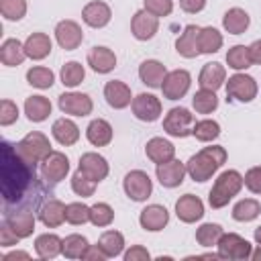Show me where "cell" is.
<instances>
[{"mask_svg": "<svg viewBox=\"0 0 261 261\" xmlns=\"http://www.w3.org/2000/svg\"><path fill=\"white\" fill-rule=\"evenodd\" d=\"M29 163L12 149V145L2 143V196L6 202H14L22 196L24 188L29 186L31 171Z\"/></svg>", "mask_w": 261, "mask_h": 261, "instance_id": "6da1fadb", "label": "cell"}, {"mask_svg": "<svg viewBox=\"0 0 261 261\" xmlns=\"http://www.w3.org/2000/svg\"><path fill=\"white\" fill-rule=\"evenodd\" d=\"M224 161H226V149L220 145H212L192 155L186 163V169L194 181H206L222 167Z\"/></svg>", "mask_w": 261, "mask_h": 261, "instance_id": "7a4b0ae2", "label": "cell"}, {"mask_svg": "<svg viewBox=\"0 0 261 261\" xmlns=\"http://www.w3.org/2000/svg\"><path fill=\"white\" fill-rule=\"evenodd\" d=\"M243 186H245V179H243V175H241L237 169H226V171H222V173L216 177V181H214V186H212V190H210V194H208L210 206H212V208H222V206H226V204L241 192Z\"/></svg>", "mask_w": 261, "mask_h": 261, "instance_id": "3957f363", "label": "cell"}, {"mask_svg": "<svg viewBox=\"0 0 261 261\" xmlns=\"http://www.w3.org/2000/svg\"><path fill=\"white\" fill-rule=\"evenodd\" d=\"M16 153H18L29 165H31V163H39V161H43V159L51 153V143H49V139H47L43 133L33 130V133H29L22 141L16 143Z\"/></svg>", "mask_w": 261, "mask_h": 261, "instance_id": "277c9868", "label": "cell"}, {"mask_svg": "<svg viewBox=\"0 0 261 261\" xmlns=\"http://www.w3.org/2000/svg\"><path fill=\"white\" fill-rule=\"evenodd\" d=\"M196 124V118L194 114L184 108V106H175L171 108L165 118H163V130L169 135V137H177V139H184L188 135H192V128Z\"/></svg>", "mask_w": 261, "mask_h": 261, "instance_id": "5b68a950", "label": "cell"}, {"mask_svg": "<svg viewBox=\"0 0 261 261\" xmlns=\"http://www.w3.org/2000/svg\"><path fill=\"white\" fill-rule=\"evenodd\" d=\"M122 188H124V194L135 200V202H145L151 192H153V181L151 177L141 171V169H133L124 175V181H122Z\"/></svg>", "mask_w": 261, "mask_h": 261, "instance_id": "8992f818", "label": "cell"}, {"mask_svg": "<svg viewBox=\"0 0 261 261\" xmlns=\"http://www.w3.org/2000/svg\"><path fill=\"white\" fill-rule=\"evenodd\" d=\"M216 247H218L220 259H249L251 257V243L234 232H222Z\"/></svg>", "mask_w": 261, "mask_h": 261, "instance_id": "52a82bcc", "label": "cell"}, {"mask_svg": "<svg viewBox=\"0 0 261 261\" xmlns=\"http://www.w3.org/2000/svg\"><path fill=\"white\" fill-rule=\"evenodd\" d=\"M190 84H192L190 71H186V69L167 71V75H165V80L161 84L163 98H167V100H179V98H184L186 92L190 90Z\"/></svg>", "mask_w": 261, "mask_h": 261, "instance_id": "ba28073f", "label": "cell"}, {"mask_svg": "<svg viewBox=\"0 0 261 261\" xmlns=\"http://www.w3.org/2000/svg\"><path fill=\"white\" fill-rule=\"evenodd\" d=\"M226 96L239 102H251L257 96V82L247 73H234L226 82Z\"/></svg>", "mask_w": 261, "mask_h": 261, "instance_id": "9c48e42d", "label": "cell"}, {"mask_svg": "<svg viewBox=\"0 0 261 261\" xmlns=\"http://www.w3.org/2000/svg\"><path fill=\"white\" fill-rule=\"evenodd\" d=\"M130 31L137 41H149L159 31V16L151 14L149 10H137L130 20Z\"/></svg>", "mask_w": 261, "mask_h": 261, "instance_id": "30bf717a", "label": "cell"}, {"mask_svg": "<svg viewBox=\"0 0 261 261\" xmlns=\"http://www.w3.org/2000/svg\"><path fill=\"white\" fill-rule=\"evenodd\" d=\"M130 108H133V114L143 120V122H153L161 116V100L153 94H139L133 98L130 102Z\"/></svg>", "mask_w": 261, "mask_h": 261, "instance_id": "8fae6325", "label": "cell"}, {"mask_svg": "<svg viewBox=\"0 0 261 261\" xmlns=\"http://www.w3.org/2000/svg\"><path fill=\"white\" fill-rule=\"evenodd\" d=\"M59 108L71 116H88L94 108V102L88 94L82 92H65L59 96Z\"/></svg>", "mask_w": 261, "mask_h": 261, "instance_id": "7c38bea8", "label": "cell"}, {"mask_svg": "<svg viewBox=\"0 0 261 261\" xmlns=\"http://www.w3.org/2000/svg\"><path fill=\"white\" fill-rule=\"evenodd\" d=\"M55 39H57L61 49L73 51L82 45L84 33H82V27L75 20H59L57 27H55Z\"/></svg>", "mask_w": 261, "mask_h": 261, "instance_id": "4fadbf2b", "label": "cell"}, {"mask_svg": "<svg viewBox=\"0 0 261 261\" xmlns=\"http://www.w3.org/2000/svg\"><path fill=\"white\" fill-rule=\"evenodd\" d=\"M41 173L47 181H61L67 171H69V159L65 157V153H59V151H51L43 161H41Z\"/></svg>", "mask_w": 261, "mask_h": 261, "instance_id": "5bb4252c", "label": "cell"}, {"mask_svg": "<svg viewBox=\"0 0 261 261\" xmlns=\"http://www.w3.org/2000/svg\"><path fill=\"white\" fill-rule=\"evenodd\" d=\"M186 173H188L186 165L175 157L157 165V179H159V184L163 188H177L184 181Z\"/></svg>", "mask_w": 261, "mask_h": 261, "instance_id": "9a60e30c", "label": "cell"}, {"mask_svg": "<svg viewBox=\"0 0 261 261\" xmlns=\"http://www.w3.org/2000/svg\"><path fill=\"white\" fill-rule=\"evenodd\" d=\"M82 18H84V22H86L88 27H92V29H102V27H106V24L110 22L112 10H110V6H108L106 2H102V0H92V2H88V4L84 6Z\"/></svg>", "mask_w": 261, "mask_h": 261, "instance_id": "2e32d148", "label": "cell"}, {"mask_svg": "<svg viewBox=\"0 0 261 261\" xmlns=\"http://www.w3.org/2000/svg\"><path fill=\"white\" fill-rule=\"evenodd\" d=\"M175 214H177V218L181 222L192 224V222H196V220H200L204 216V204H202V200L198 196L186 194L175 202Z\"/></svg>", "mask_w": 261, "mask_h": 261, "instance_id": "e0dca14e", "label": "cell"}, {"mask_svg": "<svg viewBox=\"0 0 261 261\" xmlns=\"http://www.w3.org/2000/svg\"><path fill=\"white\" fill-rule=\"evenodd\" d=\"M139 222L145 230H151V232H157V230H163L165 224L169 222V212L165 206L161 204H151L147 208L141 210L139 214Z\"/></svg>", "mask_w": 261, "mask_h": 261, "instance_id": "ac0fdd59", "label": "cell"}, {"mask_svg": "<svg viewBox=\"0 0 261 261\" xmlns=\"http://www.w3.org/2000/svg\"><path fill=\"white\" fill-rule=\"evenodd\" d=\"M104 98L108 102L110 108H126L130 102H133V94H130V88L120 82V80H110L106 86H104Z\"/></svg>", "mask_w": 261, "mask_h": 261, "instance_id": "d6986e66", "label": "cell"}, {"mask_svg": "<svg viewBox=\"0 0 261 261\" xmlns=\"http://www.w3.org/2000/svg\"><path fill=\"white\" fill-rule=\"evenodd\" d=\"M82 173H86L92 181L100 184L106 175H108V163L102 155L98 153H84L80 157V167H77Z\"/></svg>", "mask_w": 261, "mask_h": 261, "instance_id": "ffe728a7", "label": "cell"}, {"mask_svg": "<svg viewBox=\"0 0 261 261\" xmlns=\"http://www.w3.org/2000/svg\"><path fill=\"white\" fill-rule=\"evenodd\" d=\"M88 65L96 73H108V71H112L116 67V55H114L112 49L102 47V45H96L88 53Z\"/></svg>", "mask_w": 261, "mask_h": 261, "instance_id": "44dd1931", "label": "cell"}, {"mask_svg": "<svg viewBox=\"0 0 261 261\" xmlns=\"http://www.w3.org/2000/svg\"><path fill=\"white\" fill-rule=\"evenodd\" d=\"M198 33H200V27L196 24H188L184 29V33L177 37L175 41V51L186 57V59H194L200 55V49H198Z\"/></svg>", "mask_w": 261, "mask_h": 261, "instance_id": "7402d4cb", "label": "cell"}, {"mask_svg": "<svg viewBox=\"0 0 261 261\" xmlns=\"http://www.w3.org/2000/svg\"><path fill=\"white\" fill-rule=\"evenodd\" d=\"M165 75H167V69H165V65H163L161 61H157V59H147V61H143V63L139 65V77H141V82H143L145 86H149V88H161Z\"/></svg>", "mask_w": 261, "mask_h": 261, "instance_id": "603a6c76", "label": "cell"}, {"mask_svg": "<svg viewBox=\"0 0 261 261\" xmlns=\"http://www.w3.org/2000/svg\"><path fill=\"white\" fill-rule=\"evenodd\" d=\"M224 80H226V69H224V65H220V63H216V61L206 63V65L202 67L200 75H198L200 88L212 90V92H216V90L224 84Z\"/></svg>", "mask_w": 261, "mask_h": 261, "instance_id": "cb8c5ba5", "label": "cell"}, {"mask_svg": "<svg viewBox=\"0 0 261 261\" xmlns=\"http://www.w3.org/2000/svg\"><path fill=\"white\" fill-rule=\"evenodd\" d=\"M145 153H147V157L153 163L159 165V163H165V161H169V159L175 157V147L167 139H163V137H153V139L147 141Z\"/></svg>", "mask_w": 261, "mask_h": 261, "instance_id": "d4e9b609", "label": "cell"}, {"mask_svg": "<svg viewBox=\"0 0 261 261\" xmlns=\"http://www.w3.org/2000/svg\"><path fill=\"white\" fill-rule=\"evenodd\" d=\"M53 49V43L49 39V35L45 33H33L29 35V39L24 41V53L27 57L39 61V59H45Z\"/></svg>", "mask_w": 261, "mask_h": 261, "instance_id": "484cf974", "label": "cell"}, {"mask_svg": "<svg viewBox=\"0 0 261 261\" xmlns=\"http://www.w3.org/2000/svg\"><path fill=\"white\" fill-rule=\"evenodd\" d=\"M51 133H53L55 141H57L59 145H65V147L77 143V139H80V128H77V124H75L73 120H69V118H57V120L53 122V126H51Z\"/></svg>", "mask_w": 261, "mask_h": 261, "instance_id": "4316f807", "label": "cell"}, {"mask_svg": "<svg viewBox=\"0 0 261 261\" xmlns=\"http://www.w3.org/2000/svg\"><path fill=\"white\" fill-rule=\"evenodd\" d=\"M86 137L94 147H106L112 141V126L104 118H94L86 128Z\"/></svg>", "mask_w": 261, "mask_h": 261, "instance_id": "83f0119b", "label": "cell"}, {"mask_svg": "<svg viewBox=\"0 0 261 261\" xmlns=\"http://www.w3.org/2000/svg\"><path fill=\"white\" fill-rule=\"evenodd\" d=\"M39 218L49 228H55V226L63 224V220H65V204L61 200H47L39 210Z\"/></svg>", "mask_w": 261, "mask_h": 261, "instance_id": "f1b7e54d", "label": "cell"}, {"mask_svg": "<svg viewBox=\"0 0 261 261\" xmlns=\"http://www.w3.org/2000/svg\"><path fill=\"white\" fill-rule=\"evenodd\" d=\"M249 22H251L249 14L243 8H237V6L234 8H228L224 12V16H222V27L230 35H243L249 29Z\"/></svg>", "mask_w": 261, "mask_h": 261, "instance_id": "f546056e", "label": "cell"}, {"mask_svg": "<svg viewBox=\"0 0 261 261\" xmlns=\"http://www.w3.org/2000/svg\"><path fill=\"white\" fill-rule=\"evenodd\" d=\"M24 114L31 122H43L51 114V102L45 96H29L24 100Z\"/></svg>", "mask_w": 261, "mask_h": 261, "instance_id": "4dcf8cb0", "label": "cell"}, {"mask_svg": "<svg viewBox=\"0 0 261 261\" xmlns=\"http://www.w3.org/2000/svg\"><path fill=\"white\" fill-rule=\"evenodd\" d=\"M61 249H63V239H59L53 232L39 234L37 241H35V251L41 259H53L61 253Z\"/></svg>", "mask_w": 261, "mask_h": 261, "instance_id": "1f68e13d", "label": "cell"}, {"mask_svg": "<svg viewBox=\"0 0 261 261\" xmlns=\"http://www.w3.org/2000/svg\"><path fill=\"white\" fill-rule=\"evenodd\" d=\"M27 53H24V43H20L18 39H6L0 47V61L8 67L20 65L24 61Z\"/></svg>", "mask_w": 261, "mask_h": 261, "instance_id": "d6a6232c", "label": "cell"}, {"mask_svg": "<svg viewBox=\"0 0 261 261\" xmlns=\"http://www.w3.org/2000/svg\"><path fill=\"white\" fill-rule=\"evenodd\" d=\"M222 47V35L214 27H202L198 33V49L200 53H216Z\"/></svg>", "mask_w": 261, "mask_h": 261, "instance_id": "836d02e7", "label": "cell"}, {"mask_svg": "<svg viewBox=\"0 0 261 261\" xmlns=\"http://www.w3.org/2000/svg\"><path fill=\"white\" fill-rule=\"evenodd\" d=\"M6 222H8L10 228L18 234V239H27V237H31L33 230H35V216H33L31 212H27V210L8 216Z\"/></svg>", "mask_w": 261, "mask_h": 261, "instance_id": "e575fe53", "label": "cell"}, {"mask_svg": "<svg viewBox=\"0 0 261 261\" xmlns=\"http://www.w3.org/2000/svg\"><path fill=\"white\" fill-rule=\"evenodd\" d=\"M98 247L106 253V257H116L124 249V237L118 230H106L98 239Z\"/></svg>", "mask_w": 261, "mask_h": 261, "instance_id": "d590c367", "label": "cell"}, {"mask_svg": "<svg viewBox=\"0 0 261 261\" xmlns=\"http://www.w3.org/2000/svg\"><path fill=\"white\" fill-rule=\"evenodd\" d=\"M259 212H261V204L257 200H253V198H245V200L234 204L232 218L239 220V222H251V220H255L259 216Z\"/></svg>", "mask_w": 261, "mask_h": 261, "instance_id": "8d00e7d4", "label": "cell"}, {"mask_svg": "<svg viewBox=\"0 0 261 261\" xmlns=\"http://www.w3.org/2000/svg\"><path fill=\"white\" fill-rule=\"evenodd\" d=\"M226 63H228V67H232L234 71H243V69L251 67L253 61H251V55H249V47H245V45H234V47H230V49L226 51Z\"/></svg>", "mask_w": 261, "mask_h": 261, "instance_id": "74e56055", "label": "cell"}, {"mask_svg": "<svg viewBox=\"0 0 261 261\" xmlns=\"http://www.w3.org/2000/svg\"><path fill=\"white\" fill-rule=\"evenodd\" d=\"M27 82L33 86V88H39V90H47L53 86L55 82V73L49 69V67H43V65H35L27 71Z\"/></svg>", "mask_w": 261, "mask_h": 261, "instance_id": "f35d334b", "label": "cell"}, {"mask_svg": "<svg viewBox=\"0 0 261 261\" xmlns=\"http://www.w3.org/2000/svg\"><path fill=\"white\" fill-rule=\"evenodd\" d=\"M59 75H61V84H63V86L75 88V86H80V84L84 82L86 69H84V65L77 63V61H67V63H63Z\"/></svg>", "mask_w": 261, "mask_h": 261, "instance_id": "ab89813d", "label": "cell"}, {"mask_svg": "<svg viewBox=\"0 0 261 261\" xmlns=\"http://www.w3.org/2000/svg\"><path fill=\"white\" fill-rule=\"evenodd\" d=\"M192 104H194L196 112H200V114H210V112H214V110L218 108V98H216V94H214L212 90L200 88V90L194 94Z\"/></svg>", "mask_w": 261, "mask_h": 261, "instance_id": "60d3db41", "label": "cell"}, {"mask_svg": "<svg viewBox=\"0 0 261 261\" xmlns=\"http://www.w3.org/2000/svg\"><path fill=\"white\" fill-rule=\"evenodd\" d=\"M88 247H90V245H88V239H86V237H82V234H69V237L63 239V249H61V253H63V257H67V259H82V255L86 253Z\"/></svg>", "mask_w": 261, "mask_h": 261, "instance_id": "b9f144b4", "label": "cell"}, {"mask_svg": "<svg viewBox=\"0 0 261 261\" xmlns=\"http://www.w3.org/2000/svg\"><path fill=\"white\" fill-rule=\"evenodd\" d=\"M192 135L202 143H210L220 135V124L216 120H210V118L198 120L194 124V128H192Z\"/></svg>", "mask_w": 261, "mask_h": 261, "instance_id": "7bdbcfd3", "label": "cell"}, {"mask_svg": "<svg viewBox=\"0 0 261 261\" xmlns=\"http://www.w3.org/2000/svg\"><path fill=\"white\" fill-rule=\"evenodd\" d=\"M222 226L216 224V222H206L202 224L198 230H196V241L202 245V247H212V245H218V239L222 237Z\"/></svg>", "mask_w": 261, "mask_h": 261, "instance_id": "ee69618b", "label": "cell"}, {"mask_svg": "<svg viewBox=\"0 0 261 261\" xmlns=\"http://www.w3.org/2000/svg\"><path fill=\"white\" fill-rule=\"evenodd\" d=\"M114 220V210L106 202H98L90 206V222L94 226H108Z\"/></svg>", "mask_w": 261, "mask_h": 261, "instance_id": "f6af8a7d", "label": "cell"}, {"mask_svg": "<svg viewBox=\"0 0 261 261\" xmlns=\"http://www.w3.org/2000/svg\"><path fill=\"white\" fill-rule=\"evenodd\" d=\"M65 220L69 224H84L90 220V206H86L84 202H71L65 206Z\"/></svg>", "mask_w": 261, "mask_h": 261, "instance_id": "bcb514c9", "label": "cell"}, {"mask_svg": "<svg viewBox=\"0 0 261 261\" xmlns=\"http://www.w3.org/2000/svg\"><path fill=\"white\" fill-rule=\"evenodd\" d=\"M0 12L6 20H20L27 14V0H0Z\"/></svg>", "mask_w": 261, "mask_h": 261, "instance_id": "7dc6e473", "label": "cell"}, {"mask_svg": "<svg viewBox=\"0 0 261 261\" xmlns=\"http://www.w3.org/2000/svg\"><path fill=\"white\" fill-rule=\"evenodd\" d=\"M71 190H73L77 196L88 198V196L94 194V190H96V181H92L86 173H82V171L77 169V171L71 175Z\"/></svg>", "mask_w": 261, "mask_h": 261, "instance_id": "c3c4849f", "label": "cell"}, {"mask_svg": "<svg viewBox=\"0 0 261 261\" xmlns=\"http://www.w3.org/2000/svg\"><path fill=\"white\" fill-rule=\"evenodd\" d=\"M18 118V106L12 100H2L0 102V124L10 126Z\"/></svg>", "mask_w": 261, "mask_h": 261, "instance_id": "681fc988", "label": "cell"}, {"mask_svg": "<svg viewBox=\"0 0 261 261\" xmlns=\"http://www.w3.org/2000/svg\"><path fill=\"white\" fill-rule=\"evenodd\" d=\"M145 10H149L155 16H169L173 10V0H143Z\"/></svg>", "mask_w": 261, "mask_h": 261, "instance_id": "f907efd6", "label": "cell"}, {"mask_svg": "<svg viewBox=\"0 0 261 261\" xmlns=\"http://www.w3.org/2000/svg\"><path fill=\"white\" fill-rule=\"evenodd\" d=\"M245 186L253 192V194H261V165L257 167H251L247 173H245Z\"/></svg>", "mask_w": 261, "mask_h": 261, "instance_id": "816d5d0a", "label": "cell"}, {"mask_svg": "<svg viewBox=\"0 0 261 261\" xmlns=\"http://www.w3.org/2000/svg\"><path fill=\"white\" fill-rule=\"evenodd\" d=\"M16 241H18V234L10 228L8 222H2V226H0V245L2 247H12V245H16Z\"/></svg>", "mask_w": 261, "mask_h": 261, "instance_id": "f5cc1de1", "label": "cell"}, {"mask_svg": "<svg viewBox=\"0 0 261 261\" xmlns=\"http://www.w3.org/2000/svg\"><path fill=\"white\" fill-rule=\"evenodd\" d=\"M149 259H151L149 251L141 245H135L124 253V261H149Z\"/></svg>", "mask_w": 261, "mask_h": 261, "instance_id": "db71d44e", "label": "cell"}, {"mask_svg": "<svg viewBox=\"0 0 261 261\" xmlns=\"http://www.w3.org/2000/svg\"><path fill=\"white\" fill-rule=\"evenodd\" d=\"M206 0H179V8L188 14H196L200 10H204Z\"/></svg>", "mask_w": 261, "mask_h": 261, "instance_id": "11a10c76", "label": "cell"}, {"mask_svg": "<svg viewBox=\"0 0 261 261\" xmlns=\"http://www.w3.org/2000/svg\"><path fill=\"white\" fill-rule=\"evenodd\" d=\"M82 259H90V261H104L106 259V253L98 247V245H90L86 249V253L82 255Z\"/></svg>", "mask_w": 261, "mask_h": 261, "instance_id": "9f6ffc18", "label": "cell"}, {"mask_svg": "<svg viewBox=\"0 0 261 261\" xmlns=\"http://www.w3.org/2000/svg\"><path fill=\"white\" fill-rule=\"evenodd\" d=\"M249 55H251V61L253 63H259L261 65V39H257V41H253L249 45Z\"/></svg>", "mask_w": 261, "mask_h": 261, "instance_id": "6f0895ef", "label": "cell"}, {"mask_svg": "<svg viewBox=\"0 0 261 261\" xmlns=\"http://www.w3.org/2000/svg\"><path fill=\"white\" fill-rule=\"evenodd\" d=\"M2 259H4V261H12V259H24V261H27V259H31V255L24 253V251H12V253L4 255Z\"/></svg>", "mask_w": 261, "mask_h": 261, "instance_id": "680465c9", "label": "cell"}, {"mask_svg": "<svg viewBox=\"0 0 261 261\" xmlns=\"http://www.w3.org/2000/svg\"><path fill=\"white\" fill-rule=\"evenodd\" d=\"M255 243L261 247V226H257V228H255Z\"/></svg>", "mask_w": 261, "mask_h": 261, "instance_id": "91938a15", "label": "cell"}, {"mask_svg": "<svg viewBox=\"0 0 261 261\" xmlns=\"http://www.w3.org/2000/svg\"><path fill=\"white\" fill-rule=\"evenodd\" d=\"M251 259H261V247H259V249H257L255 253L251 251Z\"/></svg>", "mask_w": 261, "mask_h": 261, "instance_id": "94428289", "label": "cell"}]
</instances>
